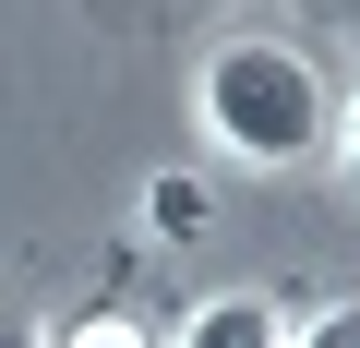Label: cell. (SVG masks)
<instances>
[{
	"label": "cell",
	"mask_w": 360,
	"mask_h": 348,
	"mask_svg": "<svg viewBox=\"0 0 360 348\" xmlns=\"http://www.w3.org/2000/svg\"><path fill=\"white\" fill-rule=\"evenodd\" d=\"M193 96H205V132L240 168H312L324 132H336V96H324V72L288 37H217V60H205Z\"/></svg>",
	"instance_id": "obj_1"
},
{
	"label": "cell",
	"mask_w": 360,
	"mask_h": 348,
	"mask_svg": "<svg viewBox=\"0 0 360 348\" xmlns=\"http://www.w3.org/2000/svg\"><path fill=\"white\" fill-rule=\"evenodd\" d=\"M168 348H288V312H276V300H252V288H217V300L180 312V336H168Z\"/></svg>",
	"instance_id": "obj_2"
},
{
	"label": "cell",
	"mask_w": 360,
	"mask_h": 348,
	"mask_svg": "<svg viewBox=\"0 0 360 348\" xmlns=\"http://www.w3.org/2000/svg\"><path fill=\"white\" fill-rule=\"evenodd\" d=\"M49 348H156V336H144V324H132V312L108 300V312H72V324H60Z\"/></svg>",
	"instance_id": "obj_3"
},
{
	"label": "cell",
	"mask_w": 360,
	"mask_h": 348,
	"mask_svg": "<svg viewBox=\"0 0 360 348\" xmlns=\"http://www.w3.org/2000/svg\"><path fill=\"white\" fill-rule=\"evenodd\" d=\"M336 168H348V193H360V96H348V132H336Z\"/></svg>",
	"instance_id": "obj_6"
},
{
	"label": "cell",
	"mask_w": 360,
	"mask_h": 348,
	"mask_svg": "<svg viewBox=\"0 0 360 348\" xmlns=\"http://www.w3.org/2000/svg\"><path fill=\"white\" fill-rule=\"evenodd\" d=\"M0 348H49V336H37V324H0Z\"/></svg>",
	"instance_id": "obj_7"
},
{
	"label": "cell",
	"mask_w": 360,
	"mask_h": 348,
	"mask_svg": "<svg viewBox=\"0 0 360 348\" xmlns=\"http://www.w3.org/2000/svg\"><path fill=\"white\" fill-rule=\"evenodd\" d=\"M156 228H205V181H193V168L156 181Z\"/></svg>",
	"instance_id": "obj_5"
},
{
	"label": "cell",
	"mask_w": 360,
	"mask_h": 348,
	"mask_svg": "<svg viewBox=\"0 0 360 348\" xmlns=\"http://www.w3.org/2000/svg\"><path fill=\"white\" fill-rule=\"evenodd\" d=\"M288 348H360V300H312L288 324Z\"/></svg>",
	"instance_id": "obj_4"
}]
</instances>
